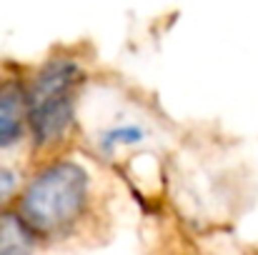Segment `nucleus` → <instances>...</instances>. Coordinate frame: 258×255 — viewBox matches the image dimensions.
<instances>
[{
    "mask_svg": "<svg viewBox=\"0 0 258 255\" xmlns=\"http://www.w3.org/2000/svg\"><path fill=\"white\" fill-rule=\"evenodd\" d=\"M30 138L25 78L10 70L0 73V153Z\"/></svg>",
    "mask_w": 258,
    "mask_h": 255,
    "instance_id": "nucleus-3",
    "label": "nucleus"
},
{
    "mask_svg": "<svg viewBox=\"0 0 258 255\" xmlns=\"http://www.w3.org/2000/svg\"><path fill=\"white\" fill-rule=\"evenodd\" d=\"M18 188H20V175L13 168L0 163V208L13 205V200L18 195Z\"/></svg>",
    "mask_w": 258,
    "mask_h": 255,
    "instance_id": "nucleus-5",
    "label": "nucleus"
},
{
    "mask_svg": "<svg viewBox=\"0 0 258 255\" xmlns=\"http://www.w3.org/2000/svg\"><path fill=\"white\" fill-rule=\"evenodd\" d=\"M90 200V178L76 160L55 158L35 170L13 200V210L38 238H60L76 228Z\"/></svg>",
    "mask_w": 258,
    "mask_h": 255,
    "instance_id": "nucleus-1",
    "label": "nucleus"
},
{
    "mask_svg": "<svg viewBox=\"0 0 258 255\" xmlns=\"http://www.w3.org/2000/svg\"><path fill=\"white\" fill-rule=\"evenodd\" d=\"M83 65L71 55L45 58L28 78V128L30 143L38 150L58 148L76 125V103L83 83Z\"/></svg>",
    "mask_w": 258,
    "mask_h": 255,
    "instance_id": "nucleus-2",
    "label": "nucleus"
},
{
    "mask_svg": "<svg viewBox=\"0 0 258 255\" xmlns=\"http://www.w3.org/2000/svg\"><path fill=\"white\" fill-rule=\"evenodd\" d=\"M38 238L28 230L20 215L8 205L0 208V255H30Z\"/></svg>",
    "mask_w": 258,
    "mask_h": 255,
    "instance_id": "nucleus-4",
    "label": "nucleus"
}]
</instances>
